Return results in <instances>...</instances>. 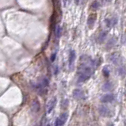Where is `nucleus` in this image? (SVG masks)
I'll return each mask as SVG.
<instances>
[{
    "label": "nucleus",
    "instance_id": "obj_19",
    "mask_svg": "<svg viewBox=\"0 0 126 126\" xmlns=\"http://www.w3.org/2000/svg\"><path fill=\"white\" fill-rule=\"evenodd\" d=\"M47 126H50V125H47Z\"/></svg>",
    "mask_w": 126,
    "mask_h": 126
},
{
    "label": "nucleus",
    "instance_id": "obj_5",
    "mask_svg": "<svg viewBox=\"0 0 126 126\" xmlns=\"http://www.w3.org/2000/svg\"><path fill=\"white\" fill-rule=\"evenodd\" d=\"M114 96L112 94H108L106 95H103L101 98V101L102 102H111L114 101Z\"/></svg>",
    "mask_w": 126,
    "mask_h": 126
},
{
    "label": "nucleus",
    "instance_id": "obj_11",
    "mask_svg": "<svg viewBox=\"0 0 126 126\" xmlns=\"http://www.w3.org/2000/svg\"><path fill=\"white\" fill-rule=\"evenodd\" d=\"M112 89H113V84L111 83V82H106V83L104 84L103 86H102V90H103L104 91L111 90Z\"/></svg>",
    "mask_w": 126,
    "mask_h": 126
},
{
    "label": "nucleus",
    "instance_id": "obj_6",
    "mask_svg": "<svg viewBox=\"0 0 126 126\" xmlns=\"http://www.w3.org/2000/svg\"><path fill=\"white\" fill-rule=\"evenodd\" d=\"M117 38L115 37H113L110 39V40L108 41L107 44H106V48H107L108 49H110L111 48H113L114 46L115 45L117 44Z\"/></svg>",
    "mask_w": 126,
    "mask_h": 126
},
{
    "label": "nucleus",
    "instance_id": "obj_10",
    "mask_svg": "<svg viewBox=\"0 0 126 126\" xmlns=\"http://www.w3.org/2000/svg\"><path fill=\"white\" fill-rule=\"evenodd\" d=\"M32 110L34 112H38L40 110V102H38V100H34L32 103Z\"/></svg>",
    "mask_w": 126,
    "mask_h": 126
},
{
    "label": "nucleus",
    "instance_id": "obj_8",
    "mask_svg": "<svg viewBox=\"0 0 126 126\" xmlns=\"http://www.w3.org/2000/svg\"><path fill=\"white\" fill-rule=\"evenodd\" d=\"M107 35H108V33L106 31L102 32L98 35V43H103L106 39V37H107Z\"/></svg>",
    "mask_w": 126,
    "mask_h": 126
},
{
    "label": "nucleus",
    "instance_id": "obj_13",
    "mask_svg": "<svg viewBox=\"0 0 126 126\" xmlns=\"http://www.w3.org/2000/svg\"><path fill=\"white\" fill-rule=\"evenodd\" d=\"M99 6H100V3L98 1L93 2V3L91 4V8L93 10H98L99 8Z\"/></svg>",
    "mask_w": 126,
    "mask_h": 126
},
{
    "label": "nucleus",
    "instance_id": "obj_14",
    "mask_svg": "<svg viewBox=\"0 0 126 126\" xmlns=\"http://www.w3.org/2000/svg\"><path fill=\"white\" fill-rule=\"evenodd\" d=\"M102 73H103V75L105 77H109V76H110V70H109V68H107V67L103 68Z\"/></svg>",
    "mask_w": 126,
    "mask_h": 126
},
{
    "label": "nucleus",
    "instance_id": "obj_9",
    "mask_svg": "<svg viewBox=\"0 0 126 126\" xmlns=\"http://www.w3.org/2000/svg\"><path fill=\"white\" fill-rule=\"evenodd\" d=\"M56 104V98H54L53 99H52L51 101L49 102V105H48V113H49V114H50V113L52 112V110L55 107Z\"/></svg>",
    "mask_w": 126,
    "mask_h": 126
},
{
    "label": "nucleus",
    "instance_id": "obj_2",
    "mask_svg": "<svg viewBox=\"0 0 126 126\" xmlns=\"http://www.w3.org/2000/svg\"><path fill=\"white\" fill-rule=\"evenodd\" d=\"M96 19H97V14H90V16H89V18L87 19V25H88V27L90 28V29H92V28L94 27L95 21H96Z\"/></svg>",
    "mask_w": 126,
    "mask_h": 126
},
{
    "label": "nucleus",
    "instance_id": "obj_3",
    "mask_svg": "<svg viewBox=\"0 0 126 126\" xmlns=\"http://www.w3.org/2000/svg\"><path fill=\"white\" fill-rule=\"evenodd\" d=\"M110 60H111V61L114 63V64H121V56L118 55L117 53H114V54H112L111 56H110Z\"/></svg>",
    "mask_w": 126,
    "mask_h": 126
},
{
    "label": "nucleus",
    "instance_id": "obj_16",
    "mask_svg": "<svg viewBox=\"0 0 126 126\" xmlns=\"http://www.w3.org/2000/svg\"><path fill=\"white\" fill-rule=\"evenodd\" d=\"M56 57V53H53V54H52L51 58H50V60H51V61H52V62H54V61H55Z\"/></svg>",
    "mask_w": 126,
    "mask_h": 126
},
{
    "label": "nucleus",
    "instance_id": "obj_4",
    "mask_svg": "<svg viewBox=\"0 0 126 126\" xmlns=\"http://www.w3.org/2000/svg\"><path fill=\"white\" fill-rule=\"evenodd\" d=\"M75 57H76V55H75V52L74 51V50H71L70 53H69V60H68V62H69V67H72L74 63H75Z\"/></svg>",
    "mask_w": 126,
    "mask_h": 126
},
{
    "label": "nucleus",
    "instance_id": "obj_15",
    "mask_svg": "<svg viewBox=\"0 0 126 126\" xmlns=\"http://www.w3.org/2000/svg\"><path fill=\"white\" fill-rule=\"evenodd\" d=\"M56 36L57 38H59L61 36V28H60V26H59V25L56 27Z\"/></svg>",
    "mask_w": 126,
    "mask_h": 126
},
{
    "label": "nucleus",
    "instance_id": "obj_12",
    "mask_svg": "<svg viewBox=\"0 0 126 126\" xmlns=\"http://www.w3.org/2000/svg\"><path fill=\"white\" fill-rule=\"evenodd\" d=\"M118 73L121 76H125L126 75V67L125 66H121L118 69Z\"/></svg>",
    "mask_w": 126,
    "mask_h": 126
},
{
    "label": "nucleus",
    "instance_id": "obj_1",
    "mask_svg": "<svg viewBox=\"0 0 126 126\" xmlns=\"http://www.w3.org/2000/svg\"><path fill=\"white\" fill-rule=\"evenodd\" d=\"M68 114H63L60 117H58L56 120L55 122V126H63L66 122V121L68 120Z\"/></svg>",
    "mask_w": 126,
    "mask_h": 126
},
{
    "label": "nucleus",
    "instance_id": "obj_20",
    "mask_svg": "<svg viewBox=\"0 0 126 126\" xmlns=\"http://www.w3.org/2000/svg\"><path fill=\"white\" fill-rule=\"evenodd\" d=\"M125 85H126V84H125Z\"/></svg>",
    "mask_w": 126,
    "mask_h": 126
},
{
    "label": "nucleus",
    "instance_id": "obj_18",
    "mask_svg": "<svg viewBox=\"0 0 126 126\" xmlns=\"http://www.w3.org/2000/svg\"><path fill=\"white\" fill-rule=\"evenodd\" d=\"M75 3L76 5H79V3H80V0H75Z\"/></svg>",
    "mask_w": 126,
    "mask_h": 126
},
{
    "label": "nucleus",
    "instance_id": "obj_17",
    "mask_svg": "<svg viewBox=\"0 0 126 126\" xmlns=\"http://www.w3.org/2000/svg\"><path fill=\"white\" fill-rule=\"evenodd\" d=\"M70 1H71V0H64V5L65 6H68V3H70Z\"/></svg>",
    "mask_w": 126,
    "mask_h": 126
},
{
    "label": "nucleus",
    "instance_id": "obj_7",
    "mask_svg": "<svg viewBox=\"0 0 126 126\" xmlns=\"http://www.w3.org/2000/svg\"><path fill=\"white\" fill-rule=\"evenodd\" d=\"M73 97L76 99H81L83 98V92L79 89H76L73 91Z\"/></svg>",
    "mask_w": 126,
    "mask_h": 126
}]
</instances>
